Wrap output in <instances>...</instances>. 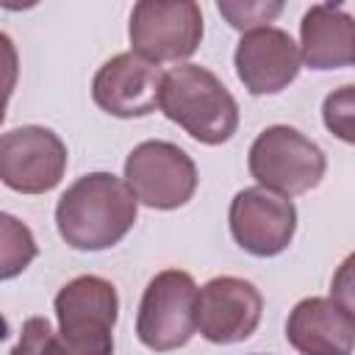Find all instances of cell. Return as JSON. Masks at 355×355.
Returning a JSON list of instances; mask_svg holds the SVG:
<instances>
[{"instance_id":"2","label":"cell","mask_w":355,"mask_h":355,"mask_svg":"<svg viewBox=\"0 0 355 355\" xmlns=\"http://www.w3.org/2000/svg\"><path fill=\"white\" fill-rule=\"evenodd\" d=\"M158 108L202 144H222L239 128V105L225 83L197 64H180L161 78Z\"/></svg>"},{"instance_id":"3","label":"cell","mask_w":355,"mask_h":355,"mask_svg":"<svg viewBox=\"0 0 355 355\" xmlns=\"http://www.w3.org/2000/svg\"><path fill=\"white\" fill-rule=\"evenodd\" d=\"M58 333L67 355H111L116 291L108 280L83 275L67 283L55 297Z\"/></svg>"},{"instance_id":"13","label":"cell","mask_w":355,"mask_h":355,"mask_svg":"<svg viewBox=\"0 0 355 355\" xmlns=\"http://www.w3.org/2000/svg\"><path fill=\"white\" fill-rule=\"evenodd\" d=\"M286 338L302 355H352V308H344L336 297L302 300L286 322Z\"/></svg>"},{"instance_id":"1","label":"cell","mask_w":355,"mask_h":355,"mask_svg":"<svg viewBox=\"0 0 355 355\" xmlns=\"http://www.w3.org/2000/svg\"><path fill=\"white\" fill-rule=\"evenodd\" d=\"M136 222V197L125 180L92 172L75 180L55 205L61 239L75 250H105L125 239Z\"/></svg>"},{"instance_id":"6","label":"cell","mask_w":355,"mask_h":355,"mask_svg":"<svg viewBox=\"0 0 355 355\" xmlns=\"http://www.w3.org/2000/svg\"><path fill=\"white\" fill-rule=\"evenodd\" d=\"M125 183L139 202L172 211L191 200L197 189V166L178 144L141 141L125 161Z\"/></svg>"},{"instance_id":"16","label":"cell","mask_w":355,"mask_h":355,"mask_svg":"<svg viewBox=\"0 0 355 355\" xmlns=\"http://www.w3.org/2000/svg\"><path fill=\"white\" fill-rule=\"evenodd\" d=\"M216 8L233 28L250 33V31L266 28V22H272L283 11V3H230V0H222Z\"/></svg>"},{"instance_id":"10","label":"cell","mask_w":355,"mask_h":355,"mask_svg":"<svg viewBox=\"0 0 355 355\" xmlns=\"http://www.w3.org/2000/svg\"><path fill=\"white\" fill-rule=\"evenodd\" d=\"M263 300L241 277H216L197 288L194 324L214 344H236L252 336L261 322Z\"/></svg>"},{"instance_id":"5","label":"cell","mask_w":355,"mask_h":355,"mask_svg":"<svg viewBox=\"0 0 355 355\" xmlns=\"http://www.w3.org/2000/svg\"><path fill=\"white\" fill-rule=\"evenodd\" d=\"M194 302H197V286L191 275L180 269H166L155 275L144 288L139 305V319H136L139 341L155 352H169L183 347L197 330Z\"/></svg>"},{"instance_id":"7","label":"cell","mask_w":355,"mask_h":355,"mask_svg":"<svg viewBox=\"0 0 355 355\" xmlns=\"http://www.w3.org/2000/svg\"><path fill=\"white\" fill-rule=\"evenodd\" d=\"M202 39V11L191 0H141L130 14L133 53L150 64L189 58Z\"/></svg>"},{"instance_id":"11","label":"cell","mask_w":355,"mask_h":355,"mask_svg":"<svg viewBox=\"0 0 355 355\" xmlns=\"http://www.w3.org/2000/svg\"><path fill=\"white\" fill-rule=\"evenodd\" d=\"M161 78L164 72L158 64H150L136 53H119L97 69L92 97L111 116H147L158 105Z\"/></svg>"},{"instance_id":"8","label":"cell","mask_w":355,"mask_h":355,"mask_svg":"<svg viewBox=\"0 0 355 355\" xmlns=\"http://www.w3.org/2000/svg\"><path fill=\"white\" fill-rule=\"evenodd\" d=\"M67 169L64 141L39 125L14 128L0 136V180L22 194H44Z\"/></svg>"},{"instance_id":"15","label":"cell","mask_w":355,"mask_h":355,"mask_svg":"<svg viewBox=\"0 0 355 355\" xmlns=\"http://www.w3.org/2000/svg\"><path fill=\"white\" fill-rule=\"evenodd\" d=\"M36 258L33 233L11 214H0V280L17 277Z\"/></svg>"},{"instance_id":"17","label":"cell","mask_w":355,"mask_h":355,"mask_svg":"<svg viewBox=\"0 0 355 355\" xmlns=\"http://www.w3.org/2000/svg\"><path fill=\"white\" fill-rule=\"evenodd\" d=\"M11 355H67L61 338L50 330L47 319L42 316H31L22 327L19 344L11 349Z\"/></svg>"},{"instance_id":"12","label":"cell","mask_w":355,"mask_h":355,"mask_svg":"<svg viewBox=\"0 0 355 355\" xmlns=\"http://www.w3.org/2000/svg\"><path fill=\"white\" fill-rule=\"evenodd\" d=\"M236 72L250 94H275L297 78L300 50L280 28L250 31L236 47Z\"/></svg>"},{"instance_id":"9","label":"cell","mask_w":355,"mask_h":355,"mask_svg":"<svg viewBox=\"0 0 355 355\" xmlns=\"http://www.w3.org/2000/svg\"><path fill=\"white\" fill-rule=\"evenodd\" d=\"M297 230L294 202L263 186L244 189L230 202V233L241 250L255 258L283 252Z\"/></svg>"},{"instance_id":"19","label":"cell","mask_w":355,"mask_h":355,"mask_svg":"<svg viewBox=\"0 0 355 355\" xmlns=\"http://www.w3.org/2000/svg\"><path fill=\"white\" fill-rule=\"evenodd\" d=\"M17 75H19V61L14 42L6 33H0V122L6 116V103L17 86Z\"/></svg>"},{"instance_id":"18","label":"cell","mask_w":355,"mask_h":355,"mask_svg":"<svg viewBox=\"0 0 355 355\" xmlns=\"http://www.w3.org/2000/svg\"><path fill=\"white\" fill-rule=\"evenodd\" d=\"M324 125L341 139V141H355L352 130V86H341L336 94L324 100Z\"/></svg>"},{"instance_id":"4","label":"cell","mask_w":355,"mask_h":355,"mask_svg":"<svg viewBox=\"0 0 355 355\" xmlns=\"http://www.w3.org/2000/svg\"><path fill=\"white\" fill-rule=\"evenodd\" d=\"M324 153L288 125L266 128L250 147L252 178L263 189L277 191L283 197L316 189L324 178Z\"/></svg>"},{"instance_id":"14","label":"cell","mask_w":355,"mask_h":355,"mask_svg":"<svg viewBox=\"0 0 355 355\" xmlns=\"http://www.w3.org/2000/svg\"><path fill=\"white\" fill-rule=\"evenodd\" d=\"M302 61L311 69H338L352 64L355 22L341 6L319 3L302 17Z\"/></svg>"}]
</instances>
